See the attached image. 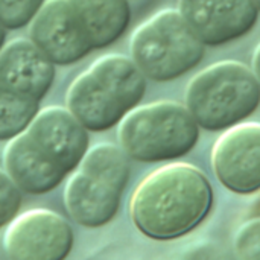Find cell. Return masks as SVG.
Wrapping results in <instances>:
<instances>
[{"mask_svg": "<svg viewBox=\"0 0 260 260\" xmlns=\"http://www.w3.org/2000/svg\"><path fill=\"white\" fill-rule=\"evenodd\" d=\"M146 91V78L133 59L105 55L69 87L67 110L87 131H107L133 111Z\"/></svg>", "mask_w": 260, "mask_h": 260, "instance_id": "obj_3", "label": "cell"}, {"mask_svg": "<svg viewBox=\"0 0 260 260\" xmlns=\"http://www.w3.org/2000/svg\"><path fill=\"white\" fill-rule=\"evenodd\" d=\"M256 212L260 215V200H259V203H257V206H256Z\"/></svg>", "mask_w": 260, "mask_h": 260, "instance_id": "obj_21", "label": "cell"}, {"mask_svg": "<svg viewBox=\"0 0 260 260\" xmlns=\"http://www.w3.org/2000/svg\"><path fill=\"white\" fill-rule=\"evenodd\" d=\"M46 0H0V24L20 29L29 24Z\"/></svg>", "mask_w": 260, "mask_h": 260, "instance_id": "obj_15", "label": "cell"}, {"mask_svg": "<svg viewBox=\"0 0 260 260\" xmlns=\"http://www.w3.org/2000/svg\"><path fill=\"white\" fill-rule=\"evenodd\" d=\"M253 72L256 75V78L259 79L260 82V44L257 46L254 55H253Z\"/></svg>", "mask_w": 260, "mask_h": 260, "instance_id": "obj_18", "label": "cell"}, {"mask_svg": "<svg viewBox=\"0 0 260 260\" xmlns=\"http://www.w3.org/2000/svg\"><path fill=\"white\" fill-rule=\"evenodd\" d=\"M178 12L204 46L242 38L259 15L253 0H178Z\"/></svg>", "mask_w": 260, "mask_h": 260, "instance_id": "obj_10", "label": "cell"}, {"mask_svg": "<svg viewBox=\"0 0 260 260\" xmlns=\"http://www.w3.org/2000/svg\"><path fill=\"white\" fill-rule=\"evenodd\" d=\"M73 242V230L67 219L46 209L17 215L8 224L3 238L11 260H66Z\"/></svg>", "mask_w": 260, "mask_h": 260, "instance_id": "obj_8", "label": "cell"}, {"mask_svg": "<svg viewBox=\"0 0 260 260\" xmlns=\"http://www.w3.org/2000/svg\"><path fill=\"white\" fill-rule=\"evenodd\" d=\"M131 59L157 82L177 79L197 67L204 56V43L178 9H165L140 24L131 37Z\"/></svg>", "mask_w": 260, "mask_h": 260, "instance_id": "obj_7", "label": "cell"}, {"mask_svg": "<svg viewBox=\"0 0 260 260\" xmlns=\"http://www.w3.org/2000/svg\"><path fill=\"white\" fill-rule=\"evenodd\" d=\"M21 207V190L0 169V229L8 225Z\"/></svg>", "mask_w": 260, "mask_h": 260, "instance_id": "obj_16", "label": "cell"}, {"mask_svg": "<svg viewBox=\"0 0 260 260\" xmlns=\"http://www.w3.org/2000/svg\"><path fill=\"white\" fill-rule=\"evenodd\" d=\"M128 178L129 163L122 148L101 143L88 149L66 184L69 215L87 229L107 225L119 212Z\"/></svg>", "mask_w": 260, "mask_h": 260, "instance_id": "obj_4", "label": "cell"}, {"mask_svg": "<svg viewBox=\"0 0 260 260\" xmlns=\"http://www.w3.org/2000/svg\"><path fill=\"white\" fill-rule=\"evenodd\" d=\"M254 2V5H256V8H257V11L260 12V0H253Z\"/></svg>", "mask_w": 260, "mask_h": 260, "instance_id": "obj_20", "label": "cell"}, {"mask_svg": "<svg viewBox=\"0 0 260 260\" xmlns=\"http://www.w3.org/2000/svg\"><path fill=\"white\" fill-rule=\"evenodd\" d=\"M216 178L236 193L260 190V123H238L216 140L212 151Z\"/></svg>", "mask_w": 260, "mask_h": 260, "instance_id": "obj_9", "label": "cell"}, {"mask_svg": "<svg viewBox=\"0 0 260 260\" xmlns=\"http://www.w3.org/2000/svg\"><path fill=\"white\" fill-rule=\"evenodd\" d=\"M235 250L238 260H260V219L241 227L236 235Z\"/></svg>", "mask_w": 260, "mask_h": 260, "instance_id": "obj_17", "label": "cell"}, {"mask_svg": "<svg viewBox=\"0 0 260 260\" xmlns=\"http://www.w3.org/2000/svg\"><path fill=\"white\" fill-rule=\"evenodd\" d=\"M5 27L0 24V50H2V47H3V43H5Z\"/></svg>", "mask_w": 260, "mask_h": 260, "instance_id": "obj_19", "label": "cell"}, {"mask_svg": "<svg viewBox=\"0 0 260 260\" xmlns=\"http://www.w3.org/2000/svg\"><path fill=\"white\" fill-rule=\"evenodd\" d=\"M117 134L128 157L157 163L189 154L198 142L200 126L184 105L161 101L129 111Z\"/></svg>", "mask_w": 260, "mask_h": 260, "instance_id": "obj_6", "label": "cell"}, {"mask_svg": "<svg viewBox=\"0 0 260 260\" xmlns=\"http://www.w3.org/2000/svg\"><path fill=\"white\" fill-rule=\"evenodd\" d=\"M30 41L61 66L78 62L91 52L67 0H49L41 6L32 20Z\"/></svg>", "mask_w": 260, "mask_h": 260, "instance_id": "obj_11", "label": "cell"}, {"mask_svg": "<svg viewBox=\"0 0 260 260\" xmlns=\"http://www.w3.org/2000/svg\"><path fill=\"white\" fill-rule=\"evenodd\" d=\"M53 62L30 41L14 40L0 50V85L40 101L52 87Z\"/></svg>", "mask_w": 260, "mask_h": 260, "instance_id": "obj_12", "label": "cell"}, {"mask_svg": "<svg viewBox=\"0 0 260 260\" xmlns=\"http://www.w3.org/2000/svg\"><path fill=\"white\" fill-rule=\"evenodd\" d=\"M213 193L195 166L172 163L151 172L134 190L129 212L137 230L157 241L184 236L212 209Z\"/></svg>", "mask_w": 260, "mask_h": 260, "instance_id": "obj_2", "label": "cell"}, {"mask_svg": "<svg viewBox=\"0 0 260 260\" xmlns=\"http://www.w3.org/2000/svg\"><path fill=\"white\" fill-rule=\"evenodd\" d=\"M40 111L38 101L0 85V140L21 134Z\"/></svg>", "mask_w": 260, "mask_h": 260, "instance_id": "obj_14", "label": "cell"}, {"mask_svg": "<svg viewBox=\"0 0 260 260\" xmlns=\"http://www.w3.org/2000/svg\"><path fill=\"white\" fill-rule=\"evenodd\" d=\"M87 151L88 134L78 119L66 108L47 107L6 145L5 172L24 193H49L79 166Z\"/></svg>", "mask_w": 260, "mask_h": 260, "instance_id": "obj_1", "label": "cell"}, {"mask_svg": "<svg viewBox=\"0 0 260 260\" xmlns=\"http://www.w3.org/2000/svg\"><path fill=\"white\" fill-rule=\"evenodd\" d=\"M91 50L117 41L131 20L128 0H67Z\"/></svg>", "mask_w": 260, "mask_h": 260, "instance_id": "obj_13", "label": "cell"}, {"mask_svg": "<svg viewBox=\"0 0 260 260\" xmlns=\"http://www.w3.org/2000/svg\"><path fill=\"white\" fill-rule=\"evenodd\" d=\"M260 105V82L238 61H221L198 73L186 90V108L200 128L225 131L248 119Z\"/></svg>", "mask_w": 260, "mask_h": 260, "instance_id": "obj_5", "label": "cell"}]
</instances>
